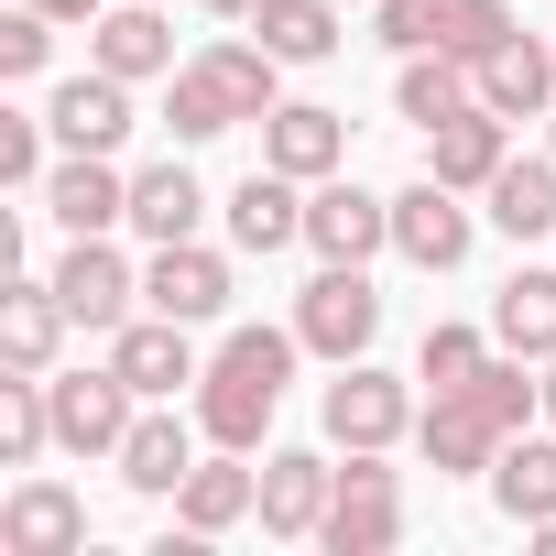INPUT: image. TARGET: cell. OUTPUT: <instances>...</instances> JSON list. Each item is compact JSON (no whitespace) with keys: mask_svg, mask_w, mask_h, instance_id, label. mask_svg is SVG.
<instances>
[{"mask_svg":"<svg viewBox=\"0 0 556 556\" xmlns=\"http://www.w3.org/2000/svg\"><path fill=\"white\" fill-rule=\"evenodd\" d=\"M295 361H306V339L295 328H229L218 339V361L197 371V426H207V447H262L273 437V415H285V382H295Z\"/></svg>","mask_w":556,"mask_h":556,"instance_id":"obj_1","label":"cell"},{"mask_svg":"<svg viewBox=\"0 0 556 556\" xmlns=\"http://www.w3.org/2000/svg\"><path fill=\"white\" fill-rule=\"evenodd\" d=\"M317 545H328V556H382V545H404V480L382 469V447H350V469H339V502H328Z\"/></svg>","mask_w":556,"mask_h":556,"instance_id":"obj_2","label":"cell"},{"mask_svg":"<svg viewBox=\"0 0 556 556\" xmlns=\"http://www.w3.org/2000/svg\"><path fill=\"white\" fill-rule=\"evenodd\" d=\"M295 339H306L317 361H371V339H382V295H371L361 262H328L317 285L295 295Z\"/></svg>","mask_w":556,"mask_h":556,"instance_id":"obj_3","label":"cell"},{"mask_svg":"<svg viewBox=\"0 0 556 556\" xmlns=\"http://www.w3.org/2000/svg\"><path fill=\"white\" fill-rule=\"evenodd\" d=\"M45 393H55V447H66V458H121L142 393H131L110 361H99V371H45Z\"/></svg>","mask_w":556,"mask_h":556,"instance_id":"obj_4","label":"cell"},{"mask_svg":"<svg viewBox=\"0 0 556 556\" xmlns=\"http://www.w3.org/2000/svg\"><path fill=\"white\" fill-rule=\"evenodd\" d=\"M415 393L393 382V371H371V361H339V382H328V447H404L415 437Z\"/></svg>","mask_w":556,"mask_h":556,"instance_id":"obj_5","label":"cell"},{"mask_svg":"<svg viewBox=\"0 0 556 556\" xmlns=\"http://www.w3.org/2000/svg\"><path fill=\"white\" fill-rule=\"evenodd\" d=\"M306 251H317V262H371V251H393V197H371V186H350V175H317V186H306Z\"/></svg>","mask_w":556,"mask_h":556,"instance_id":"obj_6","label":"cell"},{"mask_svg":"<svg viewBox=\"0 0 556 556\" xmlns=\"http://www.w3.org/2000/svg\"><path fill=\"white\" fill-rule=\"evenodd\" d=\"M110 371L142 393V404H175V393H197V328L186 317H131V328H110Z\"/></svg>","mask_w":556,"mask_h":556,"instance_id":"obj_7","label":"cell"},{"mask_svg":"<svg viewBox=\"0 0 556 556\" xmlns=\"http://www.w3.org/2000/svg\"><path fill=\"white\" fill-rule=\"evenodd\" d=\"M469 240H480V218L458 207V186L415 175V186L393 197V251H404L415 273H458V262H469Z\"/></svg>","mask_w":556,"mask_h":556,"instance_id":"obj_8","label":"cell"},{"mask_svg":"<svg viewBox=\"0 0 556 556\" xmlns=\"http://www.w3.org/2000/svg\"><path fill=\"white\" fill-rule=\"evenodd\" d=\"M142 306H153V317H186V328L229 317V251H207V240H164V251L142 262Z\"/></svg>","mask_w":556,"mask_h":556,"instance_id":"obj_9","label":"cell"},{"mask_svg":"<svg viewBox=\"0 0 556 556\" xmlns=\"http://www.w3.org/2000/svg\"><path fill=\"white\" fill-rule=\"evenodd\" d=\"M415 447H426V469H437V480H491L502 426H491V404H480V393H426Z\"/></svg>","mask_w":556,"mask_h":556,"instance_id":"obj_10","label":"cell"},{"mask_svg":"<svg viewBox=\"0 0 556 556\" xmlns=\"http://www.w3.org/2000/svg\"><path fill=\"white\" fill-rule=\"evenodd\" d=\"M197 437H207V426H186L175 404H142V415H131V437H121V458H110V469H121V491L175 502V491H186V469H197Z\"/></svg>","mask_w":556,"mask_h":556,"instance_id":"obj_11","label":"cell"},{"mask_svg":"<svg viewBox=\"0 0 556 556\" xmlns=\"http://www.w3.org/2000/svg\"><path fill=\"white\" fill-rule=\"evenodd\" d=\"M0 556H88V502L66 480H12V502H0Z\"/></svg>","mask_w":556,"mask_h":556,"instance_id":"obj_12","label":"cell"},{"mask_svg":"<svg viewBox=\"0 0 556 556\" xmlns=\"http://www.w3.org/2000/svg\"><path fill=\"white\" fill-rule=\"evenodd\" d=\"M66 295H55V273L34 285V273H12V285H0V371H55V350H66Z\"/></svg>","mask_w":556,"mask_h":556,"instance_id":"obj_13","label":"cell"},{"mask_svg":"<svg viewBox=\"0 0 556 556\" xmlns=\"http://www.w3.org/2000/svg\"><path fill=\"white\" fill-rule=\"evenodd\" d=\"M45 121H55V153H121L131 142V77L88 66V77H66L45 99Z\"/></svg>","mask_w":556,"mask_h":556,"instance_id":"obj_14","label":"cell"},{"mask_svg":"<svg viewBox=\"0 0 556 556\" xmlns=\"http://www.w3.org/2000/svg\"><path fill=\"white\" fill-rule=\"evenodd\" d=\"M45 207H55V229H66V240L131 229V175H121L110 153H66V164L45 175Z\"/></svg>","mask_w":556,"mask_h":556,"instance_id":"obj_15","label":"cell"},{"mask_svg":"<svg viewBox=\"0 0 556 556\" xmlns=\"http://www.w3.org/2000/svg\"><path fill=\"white\" fill-rule=\"evenodd\" d=\"M55 295H66V317L77 328H131V295H142V273L110 251V229L99 240H66V262H55Z\"/></svg>","mask_w":556,"mask_h":556,"instance_id":"obj_16","label":"cell"},{"mask_svg":"<svg viewBox=\"0 0 556 556\" xmlns=\"http://www.w3.org/2000/svg\"><path fill=\"white\" fill-rule=\"evenodd\" d=\"M328 502H339V469H328L317 447H273V458H262V534L306 545V534L328 523Z\"/></svg>","mask_w":556,"mask_h":556,"instance_id":"obj_17","label":"cell"},{"mask_svg":"<svg viewBox=\"0 0 556 556\" xmlns=\"http://www.w3.org/2000/svg\"><path fill=\"white\" fill-rule=\"evenodd\" d=\"M262 164H285L295 186L339 175V164H350V110H317V99H285V110L262 121Z\"/></svg>","mask_w":556,"mask_h":556,"instance_id":"obj_18","label":"cell"},{"mask_svg":"<svg viewBox=\"0 0 556 556\" xmlns=\"http://www.w3.org/2000/svg\"><path fill=\"white\" fill-rule=\"evenodd\" d=\"M88 66H110V77H175V23L153 12V0H110V12L88 23Z\"/></svg>","mask_w":556,"mask_h":556,"instance_id":"obj_19","label":"cell"},{"mask_svg":"<svg viewBox=\"0 0 556 556\" xmlns=\"http://www.w3.org/2000/svg\"><path fill=\"white\" fill-rule=\"evenodd\" d=\"M502 164H513V121H502V110H458V121L426 131V175L458 186V197H480Z\"/></svg>","mask_w":556,"mask_h":556,"instance_id":"obj_20","label":"cell"},{"mask_svg":"<svg viewBox=\"0 0 556 556\" xmlns=\"http://www.w3.org/2000/svg\"><path fill=\"white\" fill-rule=\"evenodd\" d=\"M240 458H251V447H218V458H197V469H186V491H175V523H186V534H207V545H218L229 523H251V513H262V469H240Z\"/></svg>","mask_w":556,"mask_h":556,"instance_id":"obj_21","label":"cell"},{"mask_svg":"<svg viewBox=\"0 0 556 556\" xmlns=\"http://www.w3.org/2000/svg\"><path fill=\"white\" fill-rule=\"evenodd\" d=\"M229 240H240V251H295V240H306V186H295L285 164H251V175L229 186Z\"/></svg>","mask_w":556,"mask_h":556,"instance_id":"obj_22","label":"cell"},{"mask_svg":"<svg viewBox=\"0 0 556 556\" xmlns=\"http://www.w3.org/2000/svg\"><path fill=\"white\" fill-rule=\"evenodd\" d=\"M393 110H404L415 131H437V121L480 110V66H469V55H447V45H426V55H404V77H393Z\"/></svg>","mask_w":556,"mask_h":556,"instance_id":"obj_23","label":"cell"},{"mask_svg":"<svg viewBox=\"0 0 556 556\" xmlns=\"http://www.w3.org/2000/svg\"><path fill=\"white\" fill-rule=\"evenodd\" d=\"M480 110H502V121H545V110H556V45L513 34L502 55H480Z\"/></svg>","mask_w":556,"mask_h":556,"instance_id":"obj_24","label":"cell"},{"mask_svg":"<svg viewBox=\"0 0 556 556\" xmlns=\"http://www.w3.org/2000/svg\"><path fill=\"white\" fill-rule=\"evenodd\" d=\"M480 197H491L480 218H491L502 240H556V153H513Z\"/></svg>","mask_w":556,"mask_h":556,"instance_id":"obj_25","label":"cell"},{"mask_svg":"<svg viewBox=\"0 0 556 556\" xmlns=\"http://www.w3.org/2000/svg\"><path fill=\"white\" fill-rule=\"evenodd\" d=\"M491 339L513 361H556V262H523L513 285L491 295Z\"/></svg>","mask_w":556,"mask_h":556,"instance_id":"obj_26","label":"cell"},{"mask_svg":"<svg viewBox=\"0 0 556 556\" xmlns=\"http://www.w3.org/2000/svg\"><path fill=\"white\" fill-rule=\"evenodd\" d=\"M491 502H502L513 523H545V513H556V426L502 437V458H491Z\"/></svg>","mask_w":556,"mask_h":556,"instance_id":"obj_27","label":"cell"},{"mask_svg":"<svg viewBox=\"0 0 556 556\" xmlns=\"http://www.w3.org/2000/svg\"><path fill=\"white\" fill-rule=\"evenodd\" d=\"M164 131L197 153V142H218V131H240V110H229V88H218V66L207 55H186L175 77H164Z\"/></svg>","mask_w":556,"mask_h":556,"instance_id":"obj_28","label":"cell"},{"mask_svg":"<svg viewBox=\"0 0 556 556\" xmlns=\"http://www.w3.org/2000/svg\"><path fill=\"white\" fill-rule=\"evenodd\" d=\"M197 218H207V186L186 175V164H153V175H131V229L164 251V240H197Z\"/></svg>","mask_w":556,"mask_h":556,"instance_id":"obj_29","label":"cell"},{"mask_svg":"<svg viewBox=\"0 0 556 556\" xmlns=\"http://www.w3.org/2000/svg\"><path fill=\"white\" fill-rule=\"evenodd\" d=\"M207 66H218V88H229V110L251 131L285 110V55H273V45H207Z\"/></svg>","mask_w":556,"mask_h":556,"instance_id":"obj_30","label":"cell"},{"mask_svg":"<svg viewBox=\"0 0 556 556\" xmlns=\"http://www.w3.org/2000/svg\"><path fill=\"white\" fill-rule=\"evenodd\" d=\"M251 34L285 55V66H317V55H339V12L328 0H262L251 12Z\"/></svg>","mask_w":556,"mask_h":556,"instance_id":"obj_31","label":"cell"},{"mask_svg":"<svg viewBox=\"0 0 556 556\" xmlns=\"http://www.w3.org/2000/svg\"><path fill=\"white\" fill-rule=\"evenodd\" d=\"M45 447H55V393H45L34 371H0V458L34 469Z\"/></svg>","mask_w":556,"mask_h":556,"instance_id":"obj_32","label":"cell"},{"mask_svg":"<svg viewBox=\"0 0 556 556\" xmlns=\"http://www.w3.org/2000/svg\"><path fill=\"white\" fill-rule=\"evenodd\" d=\"M491 350H502V339H480V328H458V317H437V328H426V350H415V382H437V393H458V382H469V371H480Z\"/></svg>","mask_w":556,"mask_h":556,"instance_id":"obj_33","label":"cell"},{"mask_svg":"<svg viewBox=\"0 0 556 556\" xmlns=\"http://www.w3.org/2000/svg\"><path fill=\"white\" fill-rule=\"evenodd\" d=\"M45 142H55V121L45 110H0V186H45L55 164H45Z\"/></svg>","mask_w":556,"mask_h":556,"instance_id":"obj_34","label":"cell"},{"mask_svg":"<svg viewBox=\"0 0 556 556\" xmlns=\"http://www.w3.org/2000/svg\"><path fill=\"white\" fill-rule=\"evenodd\" d=\"M513 34H523V23H513V0H447V55L480 66V55H502Z\"/></svg>","mask_w":556,"mask_h":556,"instance_id":"obj_35","label":"cell"},{"mask_svg":"<svg viewBox=\"0 0 556 556\" xmlns=\"http://www.w3.org/2000/svg\"><path fill=\"white\" fill-rule=\"evenodd\" d=\"M55 34H66V23H45L34 0H23V12H0V77H45V55H55Z\"/></svg>","mask_w":556,"mask_h":556,"instance_id":"obj_36","label":"cell"},{"mask_svg":"<svg viewBox=\"0 0 556 556\" xmlns=\"http://www.w3.org/2000/svg\"><path fill=\"white\" fill-rule=\"evenodd\" d=\"M393 55H426V45H447V0H382V23H371Z\"/></svg>","mask_w":556,"mask_h":556,"instance_id":"obj_37","label":"cell"},{"mask_svg":"<svg viewBox=\"0 0 556 556\" xmlns=\"http://www.w3.org/2000/svg\"><path fill=\"white\" fill-rule=\"evenodd\" d=\"M34 12H45V23H77V34H88V23L110 12V0H34Z\"/></svg>","mask_w":556,"mask_h":556,"instance_id":"obj_38","label":"cell"},{"mask_svg":"<svg viewBox=\"0 0 556 556\" xmlns=\"http://www.w3.org/2000/svg\"><path fill=\"white\" fill-rule=\"evenodd\" d=\"M197 12H207V23H251V12H262V0H197Z\"/></svg>","mask_w":556,"mask_h":556,"instance_id":"obj_39","label":"cell"},{"mask_svg":"<svg viewBox=\"0 0 556 556\" xmlns=\"http://www.w3.org/2000/svg\"><path fill=\"white\" fill-rule=\"evenodd\" d=\"M523 534H534V545H545V556H556V513H545V523H523Z\"/></svg>","mask_w":556,"mask_h":556,"instance_id":"obj_40","label":"cell"},{"mask_svg":"<svg viewBox=\"0 0 556 556\" xmlns=\"http://www.w3.org/2000/svg\"><path fill=\"white\" fill-rule=\"evenodd\" d=\"M545 426H556V361H545Z\"/></svg>","mask_w":556,"mask_h":556,"instance_id":"obj_41","label":"cell"},{"mask_svg":"<svg viewBox=\"0 0 556 556\" xmlns=\"http://www.w3.org/2000/svg\"><path fill=\"white\" fill-rule=\"evenodd\" d=\"M545 153H556V110H545Z\"/></svg>","mask_w":556,"mask_h":556,"instance_id":"obj_42","label":"cell"},{"mask_svg":"<svg viewBox=\"0 0 556 556\" xmlns=\"http://www.w3.org/2000/svg\"><path fill=\"white\" fill-rule=\"evenodd\" d=\"M545 45H556V34H545Z\"/></svg>","mask_w":556,"mask_h":556,"instance_id":"obj_43","label":"cell"}]
</instances>
